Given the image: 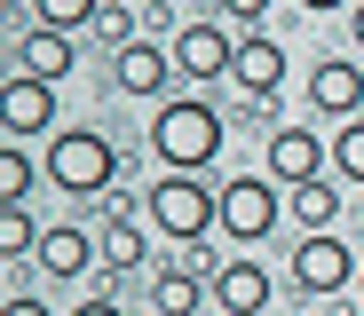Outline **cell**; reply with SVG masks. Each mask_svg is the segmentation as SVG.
I'll list each match as a JSON object with an SVG mask.
<instances>
[{
	"label": "cell",
	"instance_id": "6da1fadb",
	"mask_svg": "<svg viewBox=\"0 0 364 316\" xmlns=\"http://www.w3.org/2000/svg\"><path fill=\"white\" fill-rule=\"evenodd\" d=\"M48 182L64 190V198H111L119 174H127V151H119L103 126H55V143H48Z\"/></svg>",
	"mask_w": 364,
	"mask_h": 316
},
{
	"label": "cell",
	"instance_id": "7a4b0ae2",
	"mask_svg": "<svg viewBox=\"0 0 364 316\" xmlns=\"http://www.w3.org/2000/svg\"><path fill=\"white\" fill-rule=\"evenodd\" d=\"M151 151L166 158V174H206L222 158V111L198 95H166L151 119Z\"/></svg>",
	"mask_w": 364,
	"mask_h": 316
},
{
	"label": "cell",
	"instance_id": "3957f363",
	"mask_svg": "<svg viewBox=\"0 0 364 316\" xmlns=\"http://www.w3.org/2000/svg\"><path fill=\"white\" fill-rule=\"evenodd\" d=\"M143 214H151L159 237H174L191 253V245H206V229H222V190H206L198 174H159L143 190Z\"/></svg>",
	"mask_w": 364,
	"mask_h": 316
},
{
	"label": "cell",
	"instance_id": "277c9868",
	"mask_svg": "<svg viewBox=\"0 0 364 316\" xmlns=\"http://www.w3.org/2000/svg\"><path fill=\"white\" fill-rule=\"evenodd\" d=\"M277 214H285V182H277V174H237V182H222V237H230V245H262V237L277 229Z\"/></svg>",
	"mask_w": 364,
	"mask_h": 316
},
{
	"label": "cell",
	"instance_id": "5b68a950",
	"mask_svg": "<svg viewBox=\"0 0 364 316\" xmlns=\"http://www.w3.org/2000/svg\"><path fill=\"white\" fill-rule=\"evenodd\" d=\"M356 253H348V237H333V229H317V237H301L293 245V285L309 293V300H341V293H356Z\"/></svg>",
	"mask_w": 364,
	"mask_h": 316
},
{
	"label": "cell",
	"instance_id": "8992f818",
	"mask_svg": "<svg viewBox=\"0 0 364 316\" xmlns=\"http://www.w3.org/2000/svg\"><path fill=\"white\" fill-rule=\"evenodd\" d=\"M174 80H182L174 72V48H159V40H127V48L111 55V87L135 95V103H166Z\"/></svg>",
	"mask_w": 364,
	"mask_h": 316
},
{
	"label": "cell",
	"instance_id": "52a82bcc",
	"mask_svg": "<svg viewBox=\"0 0 364 316\" xmlns=\"http://www.w3.org/2000/svg\"><path fill=\"white\" fill-rule=\"evenodd\" d=\"M0 126H9V143L55 135V87L32 80V72H9V80H0Z\"/></svg>",
	"mask_w": 364,
	"mask_h": 316
},
{
	"label": "cell",
	"instance_id": "ba28073f",
	"mask_svg": "<svg viewBox=\"0 0 364 316\" xmlns=\"http://www.w3.org/2000/svg\"><path fill=\"white\" fill-rule=\"evenodd\" d=\"M166 48H174V72L191 80V87H206V80H222L230 63H237V40H230L222 24H182V32H174Z\"/></svg>",
	"mask_w": 364,
	"mask_h": 316
},
{
	"label": "cell",
	"instance_id": "9c48e42d",
	"mask_svg": "<svg viewBox=\"0 0 364 316\" xmlns=\"http://www.w3.org/2000/svg\"><path fill=\"white\" fill-rule=\"evenodd\" d=\"M309 119H364V72L341 55H317V72H309Z\"/></svg>",
	"mask_w": 364,
	"mask_h": 316
},
{
	"label": "cell",
	"instance_id": "30bf717a",
	"mask_svg": "<svg viewBox=\"0 0 364 316\" xmlns=\"http://www.w3.org/2000/svg\"><path fill=\"white\" fill-rule=\"evenodd\" d=\"M214 308L222 316H269V269L254 261V253H230V261L214 269Z\"/></svg>",
	"mask_w": 364,
	"mask_h": 316
},
{
	"label": "cell",
	"instance_id": "8fae6325",
	"mask_svg": "<svg viewBox=\"0 0 364 316\" xmlns=\"http://www.w3.org/2000/svg\"><path fill=\"white\" fill-rule=\"evenodd\" d=\"M325 143H317V126H277V135H269V174L285 182V190H301V182H317L325 174Z\"/></svg>",
	"mask_w": 364,
	"mask_h": 316
},
{
	"label": "cell",
	"instance_id": "7c38bea8",
	"mask_svg": "<svg viewBox=\"0 0 364 316\" xmlns=\"http://www.w3.org/2000/svg\"><path fill=\"white\" fill-rule=\"evenodd\" d=\"M230 80H237V95H277V87H285V48H277L269 32H246V40H237Z\"/></svg>",
	"mask_w": 364,
	"mask_h": 316
},
{
	"label": "cell",
	"instance_id": "4fadbf2b",
	"mask_svg": "<svg viewBox=\"0 0 364 316\" xmlns=\"http://www.w3.org/2000/svg\"><path fill=\"white\" fill-rule=\"evenodd\" d=\"M95 245H103V237H87V229H72V222H55V229H40V253H32V261H40L48 277L72 285V277L95 269Z\"/></svg>",
	"mask_w": 364,
	"mask_h": 316
},
{
	"label": "cell",
	"instance_id": "5bb4252c",
	"mask_svg": "<svg viewBox=\"0 0 364 316\" xmlns=\"http://www.w3.org/2000/svg\"><path fill=\"white\" fill-rule=\"evenodd\" d=\"M72 63H80V55H72V32H48V24H32V32L16 40V72H32V80H48V87L64 80Z\"/></svg>",
	"mask_w": 364,
	"mask_h": 316
},
{
	"label": "cell",
	"instance_id": "9a60e30c",
	"mask_svg": "<svg viewBox=\"0 0 364 316\" xmlns=\"http://www.w3.org/2000/svg\"><path fill=\"white\" fill-rule=\"evenodd\" d=\"M206 293H214V285H198V269H191V261H174V269H159V285H151L159 316H198V308H206Z\"/></svg>",
	"mask_w": 364,
	"mask_h": 316
},
{
	"label": "cell",
	"instance_id": "2e32d148",
	"mask_svg": "<svg viewBox=\"0 0 364 316\" xmlns=\"http://www.w3.org/2000/svg\"><path fill=\"white\" fill-rule=\"evenodd\" d=\"M285 206H293V222H301V237H317V229H333L341 222V190L317 174V182H301V190H285Z\"/></svg>",
	"mask_w": 364,
	"mask_h": 316
},
{
	"label": "cell",
	"instance_id": "e0dca14e",
	"mask_svg": "<svg viewBox=\"0 0 364 316\" xmlns=\"http://www.w3.org/2000/svg\"><path fill=\"white\" fill-rule=\"evenodd\" d=\"M143 253H151V237H143L135 214H111V222H103V269H127V277H135Z\"/></svg>",
	"mask_w": 364,
	"mask_h": 316
},
{
	"label": "cell",
	"instance_id": "ac0fdd59",
	"mask_svg": "<svg viewBox=\"0 0 364 316\" xmlns=\"http://www.w3.org/2000/svg\"><path fill=\"white\" fill-rule=\"evenodd\" d=\"M48 166L24 151V143H9V151H0V206H32V182H40Z\"/></svg>",
	"mask_w": 364,
	"mask_h": 316
},
{
	"label": "cell",
	"instance_id": "d6986e66",
	"mask_svg": "<svg viewBox=\"0 0 364 316\" xmlns=\"http://www.w3.org/2000/svg\"><path fill=\"white\" fill-rule=\"evenodd\" d=\"M103 9H111V0H32V16H40L48 32H87Z\"/></svg>",
	"mask_w": 364,
	"mask_h": 316
},
{
	"label": "cell",
	"instance_id": "ffe728a7",
	"mask_svg": "<svg viewBox=\"0 0 364 316\" xmlns=\"http://www.w3.org/2000/svg\"><path fill=\"white\" fill-rule=\"evenodd\" d=\"M24 253H40V222H32V206H0V261H24Z\"/></svg>",
	"mask_w": 364,
	"mask_h": 316
},
{
	"label": "cell",
	"instance_id": "44dd1931",
	"mask_svg": "<svg viewBox=\"0 0 364 316\" xmlns=\"http://www.w3.org/2000/svg\"><path fill=\"white\" fill-rule=\"evenodd\" d=\"M333 166H341V182H364V119H348L333 135Z\"/></svg>",
	"mask_w": 364,
	"mask_h": 316
},
{
	"label": "cell",
	"instance_id": "7402d4cb",
	"mask_svg": "<svg viewBox=\"0 0 364 316\" xmlns=\"http://www.w3.org/2000/svg\"><path fill=\"white\" fill-rule=\"evenodd\" d=\"M95 32L111 40V55H119V48H127V40H143V32H135V16H127V0H111V9L95 16Z\"/></svg>",
	"mask_w": 364,
	"mask_h": 316
},
{
	"label": "cell",
	"instance_id": "603a6c76",
	"mask_svg": "<svg viewBox=\"0 0 364 316\" xmlns=\"http://www.w3.org/2000/svg\"><path fill=\"white\" fill-rule=\"evenodd\" d=\"M72 316H127V300H119V293H87Z\"/></svg>",
	"mask_w": 364,
	"mask_h": 316
},
{
	"label": "cell",
	"instance_id": "cb8c5ba5",
	"mask_svg": "<svg viewBox=\"0 0 364 316\" xmlns=\"http://www.w3.org/2000/svg\"><path fill=\"white\" fill-rule=\"evenodd\" d=\"M222 16H237V24H254V32H262V16H269V0H222Z\"/></svg>",
	"mask_w": 364,
	"mask_h": 316
},
{
	"label": "cell",
	"instance_id": "d4e9b609",
	"mask_svg": "<svg viewBox=\"0 0 364 316\" xmlns=\"http://www.w3.org/2000/svg\"><path fill=\"white\" fill-rule=\"evenodd\" d=\"M143 24H151V32H182V24H174V9H166V0H143Z\"/></svg>",
	"mask_w": 364,
	"mask_h": 316
},
{
	"label": "cell",
	"instance_id": "484cf974",
	"mask_svg": "<svg viewBox=\"0 0 364 316\" xmlns=\"http://www.w3.org/2000/svg\"><path fill=\"white\" fill-rule=\"evenodd\" d=\"M0 316H55V308H48V300H32V293H16V300L0 308Z\"/></svg>",
	"mask_w": 364,
	"mask_h": 316
},
{
	"label": "cell",
	"instance_id": "4316f807",
	"mask_svg": "<svg viewBox=\"0 0 364 316\" xmlns=\"http://www.w3.org/2000/svg\"><path fill=\"white\" fill-rule=\"evenodd\" d=\"M348 32H356V55H364V0H356V9H348Z\"/></svg>",
	"mask_w": 364,
	"mask_h": 316
},
{
	"label": "cell",
	"instance_id": "83f0119b",
	"mask_svg": "<svg viewBox=\"0 0 364 316\" xmlns=\"http://www.w3.org/2000/svg\"><path fill=\"white\" fill-rule=\"evenodd\" d=\"M301 9H309V16H325V9H356V0H301Z\"/></svg>",
	"mask_w": 364,
	"mask_h": 316
},
{
	"label": "cell",
	"instance_id": "f1b7e54d",
	"mask_svg": "<svg viewBox=\"0 0 364 316\" xmlns=\"http://www.w3.org/2000/svg\"><path fill=\"white\" fill-rule=\"evenodd\" d=\"M356 300H364V269H356Z\"/></svg>",
	"mask_w": 364,
	"mask_h": 316
}]
</instances>
